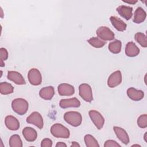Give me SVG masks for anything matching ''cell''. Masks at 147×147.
Returning <instances> with one entry per match:
<instances>
[{
    "mask_svg": "<svg viewBox=\"0 0 147 147\" xmlns=\"http://www.w3.org/2000/svg\"><path fill=\"white\" fill-rule=\"evenodd\" d=\"M11 107L14 112L22 115L27 112L29 104L28 102L23 98H16L12 101Z\"/></svg>",
    "mask_w": 147,
    "mask_h": 147,
    "instance_id": "1",
    "label": "cell"
},
{
    "mask_svg": "<svg viewBox=\"0 0 147 147\" xmlns=\"http://www.w3.org/2000/svg\"><path fill=\"white\" fill-rule=\"evenodd\" d=\"M51 134L56 138H68L70 133L69 130L61 123L53 124L51 127Z\"/></svg>",
    "mask_w": 147,
    "mask_h": 147,
    "instance_id": "2",
    "label": "cell"
},
{
    "mask_svg": "<svg viewBox=\"0 0 147 147\" xmlns=\"http://www.w3.org/2000/svg\"><path fill=\"white\" fill-rule=\"evenodd\" d=\"M64 120L72 126H79L82 121V117L80 113L77 111H68L64 115Z\"/></svg>",
    "mask_w": 147,
    "mask_h": 147,
    "instance_id": "3",
    "label": "cell"
},
{
    "mask_svg": "<svg viewBox=\"0 0 147 147\" xmlns=\"http://www.w3.org/2000/svg\"><path fill=\"white\" fill-rule=\"evenodd\" d=\"M79 94L80 96L86 102H91L93 99L92 88L87 83H83L79 86Z\"/></svg>",
    "mask_w": 147,
    "mask_h": 147,
    "instance_id": "4",
    "label": "cell"
},
{
    "mask_svg": "<svg viewBox=\"0 0 147 147\" xmlns=\"http://www.w3.org/2000/svg\"><path fill=\"white\" fill-rule=\"evenodd\" d=\"M89 116L96 128L99 130L101 129L105 123V119L102 115L95 110H90L88 112Z\"/></svg>",
    "mask_w": 147,
    "mask_h": 147,
    "instance_id": "5",
    "label": "cell"
},
{
    "mask_svg": "<svg viewBox=\"0 0 147 147\" xmlns=\"http://www.w3.org/2000/svg\"><path fill=\"white\" fill-rule=\"evenodd\" d=\"M98 37L103 41H110L114 38V33L107 26H100L96 31Z\"/></svg>",
    "mask_w": 147,
    "mask_h": 147,
    "instance_id": "6",
    "label": "cell"
},
{
    "mask_svg": "<svg viewBox=\"0 0 147 147\" xmlns=\"http://www.w3.org/2000/svg\"><path fill=\"white\" fill-rule=\"evenodd\" d=\"M28 78L30 83L33 86H38L42 82L41 74L36 68H32L29 71Z\"/></svg>",
    "mask_w": 147,
    "mask_h": 147,
    "instance_id": "7",
    "label": "cell"
},
{
    "mask_svg": "<svg viewBox=\"0 0 147 147\" xmlns=\"http://www.w3.org/2000/svg\"><path fill=\"white\" fill-rule=\"evenodd\" d=\"M26 122L33 124L40 129L43 127L44 125L43 119L41 115L36 111L33 112L29 117H27Z\"/></svg>",
    "mask_w": 147,
    "mask_h": 147,
    "instance_id": "8",
    "label": "cell"
},
{
    "mask_svg": "<svg viewBox=\"0 0 147 147\" xmlns=\"http://www.w3.org/2000/svg\"><path fill=\"white\" fill-rule=\"evenodd\" d=\"M122 82L121 72L119 70L113 72L109 77L107 84L109 87L114 88L121 84Z\"/></svg>",
    "mask_w": 147,
    "mask_h": 147,
    "instance_id": "9",
    "label": "cell"
},
{
    "mask_svg": "<svg viewBox=\"0 0 147 147\" xmlns=\"http://www.w3.org/2000/svg\"><path fill=\"white\" fill-rule=\"evenodd\" d=\"M57 91L61 96H71L75 93L74 86L67 83H61L58 86Z\"/></svg>",
    "mask_w": 147,
    "mask_h": 147,
    "instance_id": "10",
    "label": "cell"
},
{
    "mask_svg": "<svg viewBox=\"0 0 147 147\" xmlns=\"http://www.w3.org/2000/svg\"><path fill=\"white\" fill-rule=\"evenodd\" d=\"M7 78L9 80L13 82L14 83L19 85L25 84L26 82L22 75L17 71H8Z\"/></svg>",
    "mask_w": 147,
    "mask_h": 147,
    "instance_id": "11",
    "label": "cell"
},
{
    "mask_svg": "<svg viewBox=\"0 0 147 147\" xmlns=\"http://www.w3.org/2000/svg\"><path fill=\"white\" fill-rule=\"evenodd\" d=\"M59 106L62 109H66L68 107H78L80 106V102L76 98L63 99L60 101Z\"/></svg>",
    "mask_w": 147,
    "mask_h": 147,
    "instance_id": "12",
    "label": "cell"
},
{
    "mask_svg": "<svg viewBox=\"0 0 147 147\" xmlns=\"http://www.w3.org/2000/svg\"><path fill=\"white\" fill-rule=\"evenodd\" d=\"M6 126L11 130H17L20 128V122L18 120L12 115H7L5 119Z\"/></svg>",
    "mask_w": 147,
    "mask_h": 147,
    "instance_id": "13",
    "label": "cell"
},
{
    "mask_svg": "<svg viewBox=\"0 0 147 147\" xmlns=\"http://www.w3.org/2000/svg\"><path fill=\"white\" fill-rule=\"evenodd\" d=\"M113 130L118 138L124 144H127L129 142V137L127 132L122 127L114 126Z\"/></svg>",
    "mask_w": 147,
    "mask_h": 147,
    "instance_id": "14",
    "label": "cell"
},
{
    "mask_svg": "<svg viewBox=\"0 0 147 147\" xmlns=\"http://www.w3.org/2000/svg\"><path fill=\"white\" fill-rule=\"evenodd\" d=\"M117 11L120 16L126 20H130L133 16V8L130 6L125 5L119 6L117 8Z\"/></svg>",
    "mask_w": 147,
    "mask_h": 147,
    "instance_id": "15",
    "label": "cell"
},
{
    "mask_svg": "<svg viewBox=\"0 0 147 147\" xmlns=\"http://www.w3.org/2000/svg\"><path fill=\"white\" fill-rule=\"evenodd\" d=\"M127 95L129 98L134 101L141 100L144 96L142 90H138L133 87H130L127 90Z\"/></svg>",
    "mask_w": 147,
    "mask_h": 147,
    "instance_id": "16",
    "label": "cell"
},
{
    "mask_svg": "<svg viewBox=\"0 0 147 147\" xmlns=\"http://www.w3.org/2000/svg\"><path fill=\"white\" fill-rule=\"evenodd\" d=\"M22 134L25 139L29 142H33L35 141L37 137L36 131L30 127H25L23 129Z\"/></svg>",
    "mask_w": 147,
    "mask_h": 147,
    "instance_id": "17",
    "label": "cell"
},
{
    "mask_svg": "<svg viewBox=\"0 0 147 147\" xmlns=\"http://www.w3.org/2000/svg\"><path fill=\"white\" fill-rule=\"evenodd\" d=\"M140 53V49L134 42L130 41L127 43L125 47V53L129 57H135Z\"/></svg>",
    "mask_w": 147,
    "mask_h": 147,
    "instance_id": "18",
    "label": "cell"
},
{
    "mask_svg": "<svg viewBox=\"0 0 147 147\" xmlns=\"http://www.w3.org/2000/svg\"><path fill=\"white\" fill-rule=\"evenodd\" d=\"M55 94L54 88L52 86L45 87L39 91L40 96L45 100H51Z\"/></svg>",
    "mask_w": 147,
    "mask_h": 147,
    "instance_id": "19",
    "label": "cell"
},
{
    "mask_svg": "<svg viewBox=\"0 0 147 147\" xmlns=\"http://www.w3.org/2000/svg\"><path fill=\"white\" fill-rule=\"evenodd\" d=\"M110 20L113 26L118 31L123 32L126 29V24L120 18L115 16H111L110 18Z\"/></svg>",
    "mask_w": 147,
    "mask_h": 147,
    "instance_id": "20",
    "label": "cell"
},
{
    "mask_svg": "<svg viewBox=\"0 0 147 147\" xmlns=\"http://www.w3.org/2000/svg\"><path fill=\"white\" fill-rule=\"evenodd\" d=\"M146 17V13L145 11L142 7H138L134 12L133 21L136 24H140L145 21Z\"/></svg>",
    "mask_w": 147,
    "mask_h": 147,
    "instance_id": "21",
    "label": "cell"
},
{
    "mask_svg": "<svg viewBox=\"0 0 147 147\" xmlns=\"http://www.w3.org/2000/svg\"><path fill=\"white\" fill-rule=\"evenodd\" d=\"M122 43L120 40H115L114 41H112L109 43L108 48L109 51L115 54L119 53L121 51Z\"/></svg>",
    "mask_w": 147,
    "mask_h": 147,
    "instance_id": "22",
    "label": "cell"
},
{
    "mask_svg": "<svg viewBox=\"0 0 147 147\" xmlns=\"http://www.w3.org/2000/svg\"><path fill=\"white\" fill-rule=\"evenodd\" d=\"M14 87L13 86L7 82H2L0 83V92L3 95H8L13 93Z\"/></svg>",
    "mask_w": 147,
    "mask_h": 147,
    "instance_id": "23",
    "label": "cell"
},
{
    "mask_svg": "<svg viewBox=\"0 0 147 147\" xmlns=\"http://www.w3.org/2000/svg\"><path fill=\"white\" fill-rule=\"evenodd\" d=\"M9 146L10 147H22V142L18 134H14L11 136L9 140Z\"/></svg>",
    "mask_w": 147,
    "mask_h": 147,
    "instance_id": "24",
    "label": "cell"
},
{
    "mask_svg": "<svg viewBox=\"0 0 147 147\" xmlns=\"http://www.w3.org/2000/svg\"><path fill=\"white\" fill-rule=\"evenodd\" d=\"M84 142L87 147H99V145L96 140L90 134H86L84 136Z\"/></svg>",
    "mask_w": 147,
    "mask_h": 147,
    "instance_id": "25",
    "label": "cell"
},
{
    "mask_svg": "<svg viewBox=\"0 0 147 147\" xmlns=\"http://www.w3.org/2000/svg\"><path fill=\"white\" fill-rule=\"evenodd\" d=\"M87 41L91 45L96 48L103 47L106 42V41L100 39L99 37H91L88 39Z\"/></svg>",
    "mask_w": 147,
    "mask_h": 147,
    "instance_id": "26",
    "label": "cell"
},
{
    "mask_svg": "<svg viewBox=\"0 0 147 147\" xmlns=\"http://www.w3.org/2000/svg\"><path fill=\"white\" fill-rule=\"evenodd\" d=\"M134 38L136 41L138 42L141 46L144 48L147 47V39L145 34L141 32H138L135 34Z\"/></svg>",
    "mask_w": 147,
    "mask_h": 147,
    "instance_id": "27",
    "label": "cell"
},
{
    "mask_svg": "<svg viewBox=\"0 0 147 147\" xmlns=\"http://www.w3.org/2000/svg\"><path fill=\"white\" fill-rule=\"evenodd\" d=\"M137 125L141 128H146L147 127V115H141L137 119Z\"/></svg>",
    "mask_w": 147,
    "mask_h": 147,
    "instance_id": "28",
    "label": "cell"
},
{
    "mask_svg": "<svg viewBox=\"0 0 147 147\" xmlns=\"http://www.w3.org/2000/svg\"><path fill=\"white\" fill-rule=\"evenodd\" d=\"M104 146L105 147H110V146L121 147V145L114 140H107V141H105V144H104Z\"/></svg>",
    "mask_w": 147,
    "mask_h": 147,
    "instance_id": "29",
    "label": "cell"
},
{
    "mask_svg": "<svg viewBox=\"0 0 147 147\" xmlns=\"http://www.w3.org/2000/svg\"><path fill=\"white\" fill-rule=\"evenodd\" d=\"M0 53H1V62H3V61L7 60V59L8 58L7 51L4 48H1Z\"/></svg>",
    "mask_w": 147,
    "mask_h": 147,
    "instance_id": "30",
    "label": "cell"
},
{
    "mask_svg": "<svg viewBox=\"0 0 147 147\" xmlns=\"http://www.w3.org/2000/svg\"><path fill=\"white\" fill-rule=\"evenodd\" d=\"M52 146V141L49 138H44L41 143V147H51Z\"/></svg>",
    "mask_w": 147,
    "mask_h": 147,
    "instance_id": "31",
    "label": "cell"
},
{
    "mask_svg": "<svg viewBox=\"0 0 147 147\" xmlns=\"http://www.w3.org/2000/svg\"><path fill=\"white\" fill-rule=\"evenodd\" d=\"M56 146H57V147H58V146H60V147H64V146L67 147V145L65 143L63 142H58L56 144Z\"/></svg>",
    "mask_w": 147,
    "mask_h": 147,
    "instance_id": "32",
    "label": "cell"
},
{
    "mask_svg": "<svg viewBox=\"0 0 147 147\" xmlns=\"http://www.w3.org/2000/svg\"><path fill=\"white\" fill-rule=\"evenodd\" d=\"M123 2H126V3H129V4H132V5H134V4H135L136 3H137V0H135V1H134V0H130V1H122Z\"/></svg>",
    "mask_w": 147,
    "mask_h": 147,
    "instance_id": "33",
    "label": "cell"
},
{
    "mask_svg": "<svg viewBox=\"0 0 147 147\" xmlns=\"http://www.w3.org/2000/svg\"><path fill=\"white\" fill-rule=\"evenodd\" d=\"M71 147H80V145L78 143V142H72V144H71Z\"/></svg>",
    "mask_w": 147,
    "mask_h": 147,
    "instance_id": "34",
    "label": "cell"
},
{
    "mask_svg": "<svg viewBox=\"0 0 147 147\" xmlns=\"http://www.w3.org/2000/svg\"><path fill=\"white\" fill-rule=\"evenodd\" d=\"M146 134H147V132H146L144 134V140H145V141L146 142H147V140H146Z\"/></svg>",
    "mask_w": 147,
    "mask_h": 147,
    "instance_id": "35",
    "label": "cell"
},
{
    "mask_svg": "<svg viewBox=\"0 0 147 147\" xmlns=\"http://www.w3.org/2000/svg\"><path fill=\"white\" fill-rule=\"evenodd\" d=\"M1 18H3V11H2V8L1 7Z\"/></svg>",
    "mask_w": 147,
    "mask_h": 147,
    "instance_id": "36",
    "label": "cell"
},
{
    "mask_svg": "<svg viewBox=\"0 0 147 147\" xmlns=\"http://www.w3.org/2000/svg\"><path fill=\"white\" fill-rule=\"evenodd\" d=\"M141 146L139 145H133L131 146Z\"/></svg>",
    "mask_w": 147,
    "mask_h": 147,
    "instance_id": "37",
    "label": "cell"
}]
</instances>
